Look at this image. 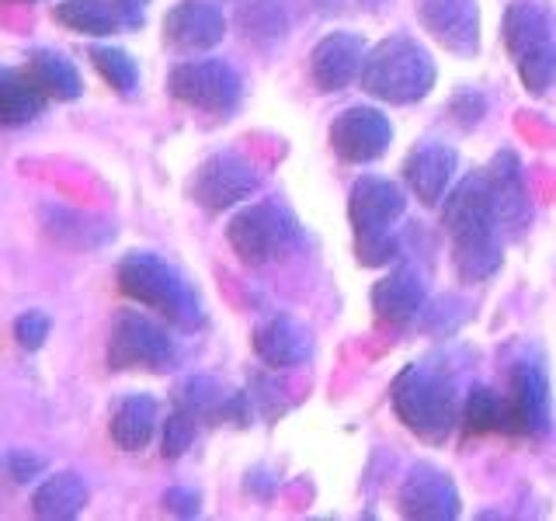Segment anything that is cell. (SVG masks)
Returning a JSON list of instances; mask_svg holds the SVG:
<instances>
[{
  "label": "cell",
  "mask_w": 556,
  "mask_h": 521,
  "mask_svg": "<svg viewBox=\"0 0 556 521\" xmlns=\"http://www.w3.org/2000/svg\"><path fill=\"white\" fill-rule=\"evenodd\" d=\"M46 101L49 98L28 80L25 69L8 66L4 74H0V122H4L8 129L35 122L46 112Z\"/></svg>",
  "instance_id": "24"
},
{
  "label": "cell",
  "mask_w": 556,
  "mask_h": 521,
  "mask_svg": "<svg viewBox=\"0 0 556 521\" xmlns=\"http://www.w3.org/2000/svg\"><path fill=\"white\" fill-rule=\"evenodd\" d=\"M309 330L292 317H271L254 330V352L268 369H295L309 355Z\"/></svg>",
  "instance_id": "19"
},
{
  "label": "cell",
  "mask_w": 556,
  "mask_h": 521,
  "mask_svg": "<svg viewBox=\"0 0 556 521\" xmlns=\"http://www.w3.org/2000/svg\"><path fill=\"white\" fill-rule=\"evenodd\" d=\"M393 410L404 421L407 431H414L425 442H445L452 428L459 421V396L456 382L431 365H407L393 379Z\"/></svg>",
  "instance_id": "3"
},
{
  "label": "cell",
  "mask_w": 556,
  "mask_h": 521,
  "mask_svg": "<svg viewBox=\"0 0 556 521\" xmlns=\"http://www.w3.org/2000/svg\"><path fill=\"white\" fill-rule=\"evenodd\" d=\"M362 91L387 104H414L434 87V60L421 42L407 35L379 42L362 63Z\"/></svg>",
  "instance_id": "5"
},
{
  "label": "cell",
  "mask_w": 556,
  "mask_h": 521,
  "mask_svg": "<svg viewBox=\"0 0 556 521\" xmlns=\"http://www.w3.org/2000/svg\"><path fill=\"white\" fill-rule=\"evenodd\" d=\"M87 508V483L77 473H52L31 494V511L49 521L77 518Z\"/></svg>",
  "instance_id": "23"
},
{
  "label": "cell",
  "mask_w": 556,
  "mask_h": 521,
  "mask_svg": "<svg viewBox=\"0 0 556 521\" xmlns=\"http://www.w3.org/2000/svg\"><path fill=\"white\" fill-rule=\"evenodd\" d=\"M223 35H226V17L208 0H181L164 17V42L174 52H181V56L219 46Z\"/></svg>",
  "instance_id": "15"
},
{
  "label": "cell",
  "mask_w": 556,
  "mask_h": 521,
  "mask_svg": "<svg viewBox=\"0 0 556 521\" xmlns=\"http://www.w3.org/2000/svg\"><path fill=\"white\" fill-rule=\"evenodd\" d=\"M22 69H25L28 80L39 87L46 98L74 101V98L84 94V84H80L77 66L70 63L63 52H56V49H35Z\"/></svg>",
  "instance_id": "21"
},
{
  "label": "cell",
  "mask_w": 556,
  "mask_h": 521,
  "mask_svg": "<svg viewBox=\"0 0 556 521\" xmlns=\"http://www.w3.org/2000/svg\"><path fill=\"white\" fill-rule=\"evenodd\" d=\"M463 424L473 434H491V431H508V396H501L491 386H473L466 393L463 404Z\"/></svg>",
  "instance_id": "27"
},
{
  "label": "cell",
  "mask_w": 556,
  "mask_h": 521,
  "mask_svg": "<svg viewBox=\"0 0 556 521\" xmlns=\"http://www.w3.org/2000/svg\"><path fill=\"white\" fill-rule=\"evenodd\" d=\"M393 143L390 118L376 109H348L330 126V147L348 164H372Z\"/></svg>",
  "instance_id": "12"
},
{
  "label": "cell",
  "mask_w": 556,
  "mask_h": 521,
  "mask_svg": "<svg viewBox=\"0 0 556 521\" xmlns=\"http://www.w3.org/2000/svg\"><path fill=\"white\" fill-rule=\"evenodd\" d=\"M289 25H292L289 0H248L240 8V31L257 46L282 42L289 35Z\"/></svg>",
  "instance_id": "26"
},
{
  "label": "cell",
  "mask_w": 556,
  "mask_h": 521,
  "mask_svg": "<svg viewBox=\"0 0 556 521\" xmlns=\"http://www.w3.org/2000/svg\"><path fill=\"white\" fill-rule=\"evenodd\" d=\"M4 469L14 483H31L46 473V459L39 452H28V448H11L4 456Z\"/></svg>",
  "instance_id": "32"
},
{
  "label": "cell",
  "mask_w": 556,
  "mask_h": 521,
  "mask_svg": "<svg viewBox=\"0 0 556 521\" xmlns=\"http://www.w3.org/2000/svg\"><path fill=\"white\" fill-rule=\"evenodd\" d=\"M42 226L52 240L70 243V247H98V243L115 237V226H104L94 216L70 213V208H60V205L42 208Z\"/></svg>",
  "instance_id": "25"
},
{
  "label": "cell",
  "mask_w": 556,
  "mask_h": 521,
  "mask_svg": "<svg viewBox=\"0 0 556 521\" xmlns=\"http://www.w3.org/2000/svg\"><path fill=\"white\" fill-rule=\"evenodd\" d=\"M49 327H52V320L46 317V313H39V309L22 313V317L14 320L17 347H25V352H39V347L46 344V338H49Z\"/></svg>",
  "instance_id": "31"
},
{
  "label": "cell",
  "mask_w": 556,
  "mask_h": 521,
  "mask_svg": "<svg viewBox=\"0 0 556 521\" xmlns=\"http://www.w3.org/2000/svg\"><path fill=\"white\" fill-rule=\"evenodd\" d=\"M261 188V174L237 153H213L208 161L199 164L191 174L188 195L195 205L208 208V213H223L240 202H248Z\"/></svg>",
  "instance_id": "10"
},
{
  "label": "cell",
  "mask_w": 556,
  "mask_h": 521,
  "mask_svg": "<svg viewBox=\"0 0 556 521\" xmlns=\"http://www.w3.org/2000/svg\"><path fill=\"white\" fill-rule=\"evenodd\" d=\"M358 4L365 8V11H372V14H379V11H387L393 0H358Z\"/></svg>",
  "instance_id": "36"
},
{
  "label": "cell",
  "mask_w": 556,
  "mask_h": 521,
  "mask_svg": "<svg viewBox=\"0 0 556 521\" xmlns=\"http://www.w3.org/2000/svg\"><path fill=\"white\" fill-rule=\"evenodd\" d=\"M178 361V344L167 327L153 323L139 309H122L109 338V369H147L167 372Z\"/></svg>",
  "instance_id": "8"
},
{
  "label": "cell",
  "mask_w": 556,
  "mask_h": 521,
  "mask_svg": "<svg viewBox=\"0 0 556 521\" xmlns=\"http://www.w3.org/2000/svg\"><path fill=\"white\" fill-rule=\"evenodd\" d=\"M174 101L208 115H230L243 98V80L233 63L226 60H188L178 63L167 77Z\"/></svg>",
  "instance_id": "9"
},
{
  "label": "cell",
  "mask_w": 556,
  "mask_h": 521,
  "mask_svg": "<svg viewBox=\"0 0 556 521\" xmlns=\"http://www.w3.org/2000/svg\"><path fill=\"white\" fill-rule=\"evenodd\" d=\"M508 434H526V439H543L549 431V379L543 361H515L508 379Z\"/></svg>",
  "instance_id": "11"
},
{
  "label": "cell",
  "mask_w": 556,
  "mask_h": 521,
  "mask_svg": "<svg viewBox=\"0 0 556 521\" xmlns=\"http://www.w3.org/2000/svg\"><path fill=\"white\" fill-rule=\"evenodd\" d=\"M226 393L219 390V382L213 376H191L185 379L178 390H174V407H181L188 414H195L199 421H208V417H219Z\"/></svg>",
  "instance_id": "28"
},
{
  "label": "cell",
  "mask_w": 556,
  "mask_h": 521,
  "mask_svg": "<svg viewBox=\"0 0 556 521\" xmlns=\"http://www.w3.org/2000/svg\"><path fill=\"white\" fill-rule=\"evenodd\" d=\"M226 240L237 251L243 265L261 268L286 260L295 247H300V223L278 202H257L237 213L226 226Z\"/></svg>",
  "instance_id": "7"
},
{
  "label": "cell",
  "mask_w": 556,
  "mask_h": 521,
  "mask_svg": "<svg viewBox=\"0 0 556 521\" xmlns=\"http://www.w3.org/2000/svg\"><path fill=\"white\" fill-rule=\"evenodd\" d=\"M417 22L434 42L456 56H473L480 49L477 0H417Z\"/></svg>",
  "instance_id": "13"
},
{
  "label": "cell",
  "mask_w": 556,
  "mask_h": 521,
  "mask_svg": "<svg viewBox=\"0 0 556 521\" xmlns=\"http://www.w3.org/2000/svg\"><path fill=\"white\" fill-rule=\"evenodd\" d=\"M404 191L400 185H393L390 178H365L355 181L352 188V199H348V219H352V230H355V251L362 265H390L396 257V237H393V226L396 219L404 216Z\"/></svg>",
  "instance_id": "6"
},
{
  "label": "cell",
  "mask_w": 556,
  "mask_h": 521,
  "mask_svg": "<svg viewBox=\"0 0 556 521\" xmlns=\"http://www.w3.org/2000/svg\"><path fill=\"white\" fill-rule=\"evenodd\" d=\"M156 421H161V417H156V399L150 393H126V396H118L112 407L109 434L115 448L139 452L150 445Z\"/></svg>",
  "instance_id": "20"
},
{
  "label": "cell",
  "mask_w": 556,
  "mask_h": 521,
  "mask_svg": "<svg viewBox=\"0 0 556 521\" xmlns=\"http://www.w3.org/2000/svg\"><path fill=\"white\" fill-rule=\"evenodd\" d=\"M52 17H56L63 28L77 35H91V39L126 28V14H122L115 0H60V4L52 8Z\"/></svg>",
  "instance_id": "22"
},
{
  "label": "cell",
  "mask_w": 556,
  "mask_h": 521,
  "mask_svg": "<svg viewBox=\"0 0 556 521\" xmlns=\"http://www.w3.org/2000/svg\"><path fill=\"white\" fill-rule=\"evenodd\" d=\"M118 289L132 303L161 313L167 323L181 330H195L205 323V309L195 285L174 265H167L164 257L150 251H132L118 260Z\"/></svg>",
  "instance_id": "2"
},
{
  "label": "cell",
  "mask_w": 556,
  "mask_h": 521,
  "mask_svg": "<svg viewBox=\"0 0 556 521\" xmlns=\"http://www.w3.org/2000/svg\"><path fill=\"white\" fill-rule=\"evenodd\" d=\"M365 63V39L355 31H334L317 42L309 56V77L324 94L344 91L362 74Z\"/></svg>",
  "instance_id": "16"
},
{
  "label": "cell",
  "mask_w": 556,
  "mask_h": 521,
  "mask_svg": "<svg viewBox=\"0 0 556 521\" xmlns=\"http://www.w3.org/2000/svg\"><path fill=\"white\" fill-rule=\"evenodd\" d=\"M341 4H344V0H317V8L327 11V14H330V11H341Z\"/></svg>",
  "instance_id": "37"
},
{
  "label": "cell",
  "mask_w": 556,
  "mask_h": 521,
  "mask_svg": "<svg viewBox=\"0 0 556 521\" xmlns=\"http://www.w3.org/2000/svg\"><path fill=\"white\" fill-rule=\"evenodd\" d=\"M396 504L407 518H425V521H452L463 511L456 483L448 480V473H442V469H434L428 462L410 469L396 494Z\"/></svg>",
  "instance_id": "14"
},
{
  "label": "cell",
  "mask_w": 556,
  "mask_h": 521,
  "mask_svg": "<svg viewBox=\"0 0 556 521\" xmlns=\"http://www.w3.org/2000/svg\"><path fill=\"white\" fill-rule=\"evenodd\" d=\"M442 223L452 237V260L463 282H486L501 268V202L491 170L469 174L445 199Z\"/></svg>",
  "instance_id": "1"
},
{
  "label": "cell",
  "mask_w": 556,
  "mask_h": 521,
  "mask_svg": "<svg viewBox=\"0 0 556 521\" xmlns=\"http://www.w3.org/2000/svg\"><path fill=\"white\" fill-rule=\"evenodd\" d=\"M164 511L181 514V518H195L199 514V494L181 491V486H170V491L164 494Z\"/></svg>",
  "instance_id": "34"
},
{
  "label": "cell",
  "mask_w": 556,
  "mask_h": 521,
  "mask_svg": "<svg viewBox=\"0 0 556 521\" xmlns=\"http://www.w3.org/2000/svg\"><path fill=\"white\" fill-rule=\"evenodd\" d=\"M452 115H456V122L463 129H473L477 122L486 115V98L477 91H463V94L452 98Z\"/></svg>",
  "instance_id": "33"
},
{
  "label": "cell",
  "mask_w": 556,
  "mask_h": 521,
  "mask_svg": "<svg viewBox=\"0 0 556 521\" xmlns=\"http://www.w3.org/2000/svg\"><path fill=\"white\" fill-rule=\"evenodd\" d=\"M428 285L417 268H396L372 285V309L382 323H410L425 313Z\"/></svg>",
  "instance_id": "17"
},
{
  "label": "cell",
  "mask_w": 556,
  "mask_h": 521,
  "mask_svg": "<svg viewBox=\"0 0 556 521\" xmlns=\"http://www.w3.org/2000/svg\"><path fill=\"white\" fill-rule=\"evenodd\" d=\"M115 4L122 8V14H126V28H136V25H143L150 0H115Z\"/></svg>",
  "instance_id": "35"
},
{
  "label": "cell",
  "mask_w": 556,
  "mask_h": 521,
  "mask_svg": "<svg viewBox=\"0 0 556 521\" xmlns=\"http://www.w3.org/2000/svg\"><path fill=\"white\" fill-rule=\"evenodd\" d=\"M199 417L195 414H188L181 407H174L170 417L164 421V439H161V452H164V459H178L185 456V452L191 448V442H195V434H199Z\"/></svg>",
  "instance_id": "30"
},
{
  "label": "cell",
  "mask_w": 556,
  "mask_h": 521,
  "mask_svg": "<svg viewBox=\"0 0 556 521\" xmlns=\"http://www.w3.org/2000/svg\"><path fill=\"white\" fill-rule=\"evenodd\" d=\"M91 63L94 69L104 77V84H112L118 94H132L139 87V66L129 56L126 49H115V46H94L91 49Z\"/></svg>",
  "instance_id": "29"
},
{
  "label": "cell",
  "mask_w": 556,
  "mask_h": 521,
  "mask_svg": "<svg viewBox=\"0 0 556 521\" xmlns=\"http://www.w3.org/2000/svg\"><path fill=\"white\" fill-rule=\"evenodd\" d=\"M504 46L529 94H546L556 80V17L543 0H511L504 11Z\"/></svg>",
  "instance_id": "4"
},
{
  "label": "cell",
  "mask_w": 556,
  "mask_h": 521,
  "mask_svg": "<svg viewBox=\"0 0 556 521\" xmlns=\"http://www.w3.org/2000/svg\"><path fill=\"white\" fill-rule=\"evenodd\" d=\"M452 174H456V150L434 143V139L410 150L404 161V181L425 205H439L445 199Z\"/></svg>",
  "instance_id": "18"
}]
</instances>
